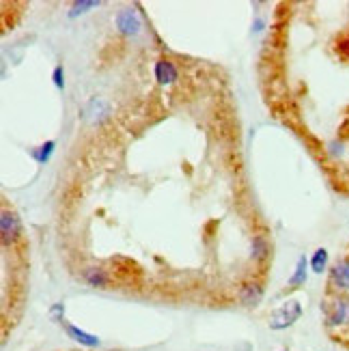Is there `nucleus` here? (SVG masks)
Instances as JSON below:
<instances>
[{
  "instance_id": "f257e3e1",
  "label": "nucleus",
  "mask_w": 349,
  "mask_h": 351,
  "mask_svg": "<svg viewBox=\"0 0 349 351\" xmlns=\"http://www.w3.org/2000/svg\"><path fill=\"white\" fill-rule=\"evenodd\" d=\"M326 326L328 328H349V296H334L326 306Z\"/></svg>"
},
{
  "instance_id": "f03ea898",
  "label": "nucleus",
  "mask_w": 349,
  "mask_h": 351,
  "mask_svg": "<svg viewBox=\"0 0 349 351\" xmlns=\"http://www.w3.org/2000/svg\"><path fill=\"white\" fill-rule=\"evenodd\" d=\"M300 317H302V304L298 300H289L272 313L268 324L272 330H285L294 326Z\"/></svg>"
},
{
  "instance_id": "7ed1b4c3",
  "label": "nucleus",
  "mask_w": 349,
  "mask_h": 351,
  "mask_svg": "<svg viewBox=\"0 0 349 351\" xmlns=\"http://www.w3.org/2000/svg\"><path fill=\"white\" fill-rule=\"evenodd\" d=\"M330 289L337 296H347L349 294V259H341L330 268L328 276Z\"/></svg>"
},
{
  "instance_id": "20e7f679",
  "label": "nucleus",
  "mask_w": 349,
  "mask_h": 351,
  "mask_svg": "<svg viewBox=\"0 0 349 351\" xmlns=\"http://www.w3.org/2000/svg\"><path fill=\"white\" fill-rule=\"evenodd\" d=\"M0 233H3V246H13L20 235H22V222H20V218L5 209L3 216H0Z\"/></svg>"
},
{
  "instance_id": "39448f33",
  "label": "nucleus",
  "mask_w": 349,
  "mask_h": 351,
  "mask_svg": "<svg viewBox=\"0 0 349 351\" xmlns=\"http://www.w3.org/2000/svg\"><path fill=\"white\" fill-rule=\"evenodd\" d=\"M237 298H240V304L246 306V309H255V306H259L261 300H263V287L257 281H248L242 285Z\"/></svg>"
},
{
  "instance_id": "423d86ee",
  "label": "nucleus",
  "mask_w": 349,
  "mask_h": 351,
  "mask_svg": "<svg viewBox=\"0 0 349 351\" xmlns=\"http://www.w3.org/2000/svg\"><path fill=\"white\" fill-rule=\"evenodd\" d=\"M108 114H110V104L97 97H93L89 104L82 108V119L89 123H101Z\"/></svg>"
},
{
  "instance_id": "0eeeda50",
  "label": "nucleus",
  "mask_w": 349,
  "mask_h": 351,
  "mask_svg": "<svg viewBox=\"0 0 349 351\" xmlns=\"http://www.w3.org/2000/svg\"><path fill=\"white\" fill-rule=\"evenodd\" d=\"M116 26H119V31L123 35H138L142 22L134 9H121L119 16H116Z\"/></svg>"
},
{
  "instance_id": "6e6552de",
  "label": "nucleus",
  "mask_w": 349,
  "mask_h": 351,
  "mask_svg": "<svg viewBox=\"0 0 349 351\" xmlns=\"http://www.w3.org/2000/svg\"><path fill=\"white\" fill-rule=\"evenodd\" d=\"M153 71L159 84H172L177 80V67H174V63H170L168 58H159Z\"/></svg>"
},
{
  "instance_id": "1a4fd4ad",
  "label": "nucleus",
  "mask_w": 349,
  "mask_h": 351,
  "mask_svg": "<svg viewBox=\"0 0 349 351\" xmlns=\"http://www.w3.org/2000/svg\"><path fill=\"white\" fill-rule=\"evenodd\" d=\"M63 328H65V332L69 334V339H74L76 343H80V345H84V347H97V345H99V339H97V336H93V334H89V332H84V330H80V328H76V326L65 324V321H63Z\"/></svg>"
},
{
  "instance_id": "9d476101",
  "label": "nucleus",
  "mask_w": 349,
  "mask_h": 351,
  "mask_svg": "<svg viewBox=\"0 0 349 351\" xmlns=\"http://www.w3.org/2000/svg\"><path fill=\"white\" fill-rule=\"evenodd\" d=\"M309 259L307 257H300L298 259V265H296V272L294 276L289 278V289H300L304 283H307V278H309Z\"/></svg>"
},
{
  "instance_id": "9b49d317",
  "label": "nucleus",
  "mask_w": 349,
  "mask_h": 351,
  "mask_svg": "<svg viewBox=\"0 0 349 351\" xmlns=\"http://www.w3.org/2000/svg\"><path fill=\"white\" fill-rule=\"evenodd\" d=\"M82 276H84V281L89 283L91 287H99V289L108 287V283H110L108 272L101 270V268H86Z\"/></svg>"
},
{
  "instance_id": "f8f14e48",
  "label": "nucleus",
  "mask_w": 349,
  "mask_h": 351,
  "mask_svg": "<svg viewBox=\"0 0 349 351\" xmlns=\"http://www.w3.org/2000/svg\"><path fill=\"white\" fill-rule=\"evenodd\" d=\"M328 250L326 248H317V250L313 252V257H311V270L315 272V274H324L326 270H328Z\"/></svg>"
},
{
  "instance_id": "ddd939ff",
  "label": "nucleus",
  "mask_w": 349,
  "mask_h": 351,
  "mask_svg": "<svg viewBox=\"0 0 349 351\" xmlns=\"http://www.w3.org/2000/svg\"><path fill=\"white\" fill-rule=\"evenodd\" d=\"M270 257V244L263 235H257L253 239V259L259 261V263H263L266 259Z\"/></svg>"
},
{
  "instance_id": "4468645a",
  "label": "nucleus",
  "mask_w": 349,
  "mask_h": 351,
  "mask_svg": "<svg viewBox=\"0 0 349 351\" xmlns=\"http://www.w3.org/2000/svg\"><path fill=\"white\" fill-rule=\"evenodd\" d=\"M95 7H99L97 0H80V3H74V5H71L69 18H78V16H82V13H86L89 9H95Z\"/></svg>"
},
{
  "instance_id": "2eb2a0df",
  "label": "nucleus",
  "mask_w": 349,
  "mask_h": 351,
  "mask_svg": "<svg viewBox=\"0 0 349 351\" xmlns=\"http://www.w3.org/2000/svg\"><path fill=\"white\" fill-rule=\"evenodd\" d=\"M54 147H56V142L54 140H48V142H43L41 147L35 151V159L39 164H46L48 159H50V155H52V151H54Z\"/></svg>"
},
{
  "instance_id": "dca6fc26",
  "label": "nucleus",
  "mask_w": 349,
  "mask_h": 351,
  "mask_svg": "<svg viewBox=\"0 0 349 351\" xmlns=\"http://www.w3.org/2000/svg\"><path fill=\"white\" fill-rule=\"evenodd\" d=\"M52 80H54V84H56V89H63V86H65V71H63V67H61V65L54 67Z\"/></svg>"
},
{
  "instance_id": "f3484780",
  "label": "nucleus",
  "mask_w": 349,
  "mask_h": 351,
  "mask_svg": "<svg viewBox=\"0 0 349 351\" xmlns=\"http://www.w3.org/2000/svg\"><path fill=\"white\" fill-rule=\"evenodd\" d=\"M339 54H341V58H345V61L349 63V35L339 41Z\"/></svg>"
}]
</instances>
